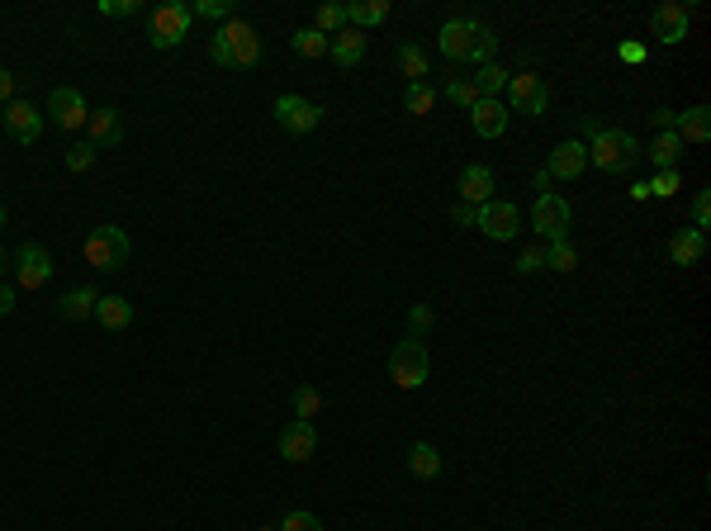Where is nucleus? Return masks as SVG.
<instances>
[{"instance_id":"f257e3e1","label":"nucleus","mask_w":711,"mask_h":531,"mask_svg":"<svg viewBox=\"0 0 711 531\" xmlns=\"http://www.w3.org/2000/svg\"><path fill=\"white\" fill-rule=\"evenodd\" d=\"M579 124H584V138H588V162L607 171V176H626V171H636L640 162V138L626 129H602L593 114H579Z\"/></svg>"},{"instance_id":"f03ea898","label":"nucleus","mask_w":711,"mask_h":531,"mask_svg":"<svg viewBox=\"0 0 711 531\" xmlns=\"http://www.w3.org/2000/svg\"><path fill=\"white\" fill-rule=\"evenodd\" d=\"M256 57H261V38H256V29L247 19H228V24H219L214 38H209V62H214V67L247 72V67H256Z\"/></svg>"},{"instance_id":"7ed1b4c3","label":"nucleus","mask_w":711,"mask_h":531,"mask_svg":"<svg viewBox=\"0 0 711 531\" xmlns=\"http://www.w3.org/2000/svg\"><path fill=\"white\" fill-rule=\"evenodd\" d=\"M81 257H86V266L100 275H114L124 271L128 257H133V242H128V233L119 228V223H100V228H91L86 233V242H81Z\"/></svg>"},{"instance_id":"20e7f679","label":"nucleus","mask_w":711,"mask_h":531,"mask_svg":"<svg viewBox=\"0 0 711 531\" xmlns=\"http://www.w3.org/2000/svg\"><path fill=\"white\" fill-rule=\"evenodd\" d=\"M190 24H195V10H190L185 0H162V5L147 15V43H152L157 53H171V48H181L185 38H190Z\"/></svg>"},{"instance_id":"39448f33","label":"nucleus","mask_w":711,"mask_h":531,"mask_svg":"<svg viewBox=\"0 0 711 531\" xmlns=\"http://www.w3.org/2000/svg\"><path fill=\"white\" fill-rule=\"evenodd\" d=\"M432 375V361H427V347L418 337H403L399 347L389 351V380L399 389H422Z\"/></svg>"},{"instance_id":"423d86ee","label":"nucleus","mask_w":711,"mask_h":531,"mask_svg":"<svg viewBox=\"0 0 711 531\" xmlns=\"http://www.w3.org/2000/svg\"><path fill=\"white\" fill-rule=\"evenodd\" d=\"M569 228H574V209H569L565 195H555V190L536 195V204H531V233H541L546 242H565Z\"/></svg>"},{"instance_id":"0eeeda50","label":"nucleus","mask_w":711,"mask_h":531,"mask_svg":"<svg viewBox=\"0 0 711 531\" xmlns=\"http://www.w3.org/2000/svg\"><path fill=\"white\" fill-rule=\"evenodd\" d=\"M474 228H479L484 238H493V242H512L517 233H522V209H517L512 200H489V204H479Z\"/></svg>"},{"instance_id":"6e6552de","label":"nucleus","mask_w":711,"mask_h":531,"mask_svg":"<svg viewBox=\"0 0 711 531\" xmlns=\"http://www.w3.org/2000/svg\"><path fill=\"white\" fill-rule=\"evenodd\" d=\"M271 114H275V124L285 133H294V138H304V133H313L323 124V105H313L304 95H280Z\"/></svg>"},{"instance_id":"1a4fd4ad","label":"nucleus","mask_w":711,"mask_h":531,"mask_svg":"<svg viewBox=\"0 0 711 531\" xmlns=\"http://www.w3.org/2000/svg\"><path fill=\"white\" fill-rule=\"evenodd\" d=\"M550 110V91H546V81L541 76H531V72H517L508 76V114H546Z\"/></svg>"},{"instance_id":"9d476101","label":"nucleus","mask_w":711,"mask_h":531,"mask_svg":"<svg viewBox=\"0 0 711 531\" xmlns=\"http://www.w3.org/2000/svg\"><path fill=\"white\" fill-rule=\"evenodd\" d=\"M15 285H24V290H38V285H48L53 280V257H48V247H38V242H24L15 252Z\"/></svg>"},{"instance_id":"9b49d317","label":"nucleus","mask_w":711,"mask_h":531,"mask_svg":"<svg viewBox=\"0 0 711 531\" xmlns=\"http://www.w3.org/2000/svg\"><path fill=\"white\" fill-rule=\"evenodd\" d=\"M48 114H53V124L62 133H76V129H86L91 105H86V95L76 91V86H57V91L48 95Z\"/></svg>"},{"instance_id":"f8f14e48","label":"nucleus","mask_w":711,"mask_h":531,"mask_svg":"<svg viewBox=\"0 0 711 531\" xmlns=\"http://www.w3.org/2000/svg\"><path fill=\"white\" fill-rule=\"evenodd\" d=\"M0 124L10 133V143L34 147L38 133H43V114H38V105H29V100H10V105L0 110Z\"/></svg>"},{"instance_id":"ddd939ff","label":"nucleus","mask_w":711,"mask_h":531,"mask_svg":"<svg viewBox=\"0 0 711 531\" xmlns=\"http://www.w3.org/2000/svg\"><path fill=\"white\" fill-rule=\"evenodd\" d=\"M479 19H470V15H460V19H446L437 29V48H441V57H451V62H465L470 57V48H474V38H479Z\"/></svg>"},{"instance_id":"4468645a","label":"nucleus","mask_w":711,"mask_h":531,"mask_svg":"<svg viewBox=\"0 0 711 531\" xmlns=\"http://www.w3.org/2000/svg\"><path fill=\"white\" fill-rule=\"evenodd\" d=\"M650 29H655L659 43L678 48V43L688 38V29H693V10L678 5V0H664V5H655V15H650Z\"/></svg>"},{"instance_id":"2eb2a0df","label":"nucleus","mask_w":711,"mask_h":531,"mask_svg":"<svg viewBox=\"0 0 711 531\" xmlns=\"http://www.w3.org/2000/svg\"><path fill=\"white\" fill-rule=\"evenodd\" d=\"M546 171L550 181H574V176H584L588 171V147L584 138H565V143H555V152L546 157Z\"/></svg>"},{"instance_id":"dca6fc26","label":"nucleus","mask_w":711,"mask_h":531,"mask_svg":"<svg viewBox=\"0 0 711 531\" xmlns=\"http://www.w3.org/2000/svg\"><path fill=\"white\" fill-rule=\"evenodd\" d=\"M493 190H498V176H493V166L470 162L465 171H460L456 195H460L465 204H489V200H493Z\"/></svg>"},{"instance_id":"f3484780","label":"nucleus","mask_w":711,"mask_h":531,"mask_svg":"<svg viewBox=\"0 0 711 531\" xmlns=\"http://www.w3.org/2000/svg\"><path fill=\"white\" fill-rule=\"evenodd\" d=\"M275 451H280L285 460H294V465H299V460H313V451H318V432H313V422H299V418H294L290 427L280 432Z\"/></svg>"},{"instance_id":"a211bd4d","label":"nucleus","mask_w":711,"mask_h":531,"mask_svg":"<svg viewBox=\"0 0 711 531\" xmlns=\"http://www.w3.org/2000/svg\"><path fill=\"white\" fill-rule=\"evenodd\" d=\"M86 138H91L100 152H105V147H119V143H124V114L114 110V105H105V110H91V119H86Z\"/></svg>"},{"instance_id":"6ab92c4d","label":"nucleus","mask_w":711,"mask_h":531,"mask_svg":"<svg viewBox=\"0 0 711 531\" xmlns=\"http://www.w3.org/2000/svg\"><path fill=\"white\" fill-rule=\"evenodd\" d=\"M470 119H474V133H479V138H503L512 124V114L503 100H479L470 110Z\"/></svg>"},{"instance_id":"aec40b11","label":"nucleus","mask_w":711,"mask_h":531,"mask_svg":"<svg viewBox=\"0 0 711 531\" xmlns=\"http://www.w3.org/2000/svg\"><path fill=\"white\" fill-rule=\"evenodd\" d=\"M702 257H707V233L678 228L674 238H669V261H674V266H697Z\"/></svg>"},{"instance_id":"412c9836","label":"nucleus","mask_w":711,"mask_h":531,"mask_svg":"<svg viewBox=\"0 0 711 531\" xmlns=\"http://www.w3.org/2000/svg\"><path fill=\"white\" fill-rule=\"evenodd\" d=\"M95 323L105 332H124L133 323V304H128L124 294H100L95 299Z\"/></svg>"},{"instance_id":"4be33fe9","label":"nucleus","mask_w":711,"mask_h":531,"mask_svg":"<svg viewBox=\"0 0 711 531\" xmlns=\"http://www.w3.org/2000/svg\"><path fill=\"white\" fill-rule=\"evenodd\" d=\"M328 57L337 62V67H361L365 62V34L361 29H342V34H332V48H328Z\"/></svg>"},{"instance_id":"5701e85b","label":"nucleus","mask_w":711,"mask_h":531,"mask_svg":"<svg viewBox=\"0 0 711 531\" xmlns=\"http://www.w3.org/2000/svg\"><path fill=\"white\" fill-rule=\"evenodd\" d=\"M640 157H650V166H659V171H674L678 157H683V138H678L674 129H669V133H655V143L640 147Z\"/></svg>"},{"instance_id":"b1692460","label":"nucleus","mask_w":711,"mask_h":531,"mask_svg":"<svg viewBox=\"0 0 711 531\" xmlns=\"http://www.w3.org/2000/svg\"><path fill=\"white\" fill-rule=\"evenodd\" d=\"M95 299H100V290H91V285H76V290H67L62 299H57V313H62L67 323L95 318Z\"/></svg>"},{"instance_id":"393cba45","label":"nucleus","mask_w":711,"mask_h":531,"mask_svg":"<svg viewBox=\"0 0 711 531\" xmlns=\"http://www.w3.org/2000/svg\"><path fill=\"white\" fill-rule=\"evenodd\" d=\"M408 475L413 479H437L441 475V451L432 441H413L408 446Z\"/></svg>"},{"instance_id":"a878e982","label":"nucleus","mask_w":711,"mask_h":531,"mask_svg":"<svg viewBox=\"0 0 711 531\" xmlns=\"http://www.w3.org/2000/svg\"><path fill=\"white\" fill-rule=\"evenodd\" d=\"M678 138H683V143H707L711 138V110L707 105H693V110H683L678 114Z\"/></svg>"},{"instance_id":"bb28decb","label":"nucleus","mask_w":711,"mask_h":531,"mask_svg":"<svg viewBox=\"0 0 711 531\" xmlns=\"http://www.w3.org/2000/svg\"><path fill=\"white\" fill-rule=\"evenodd\" d=\"M389 19V0H365V5H347V24L351 29H375V24H384Z\"/></svg>"},{"instance_id":"cd10ccee","label":"nucleus","mask_w":711,"mask_h":531,"mask_svg":"<svg viewBox=\"0 0 711 531\" xmlns=\"http://www.w3.org/2000/svg\"><path fill=\"white\" fill-rule=\"evenodd\" d=\"M290 48L299 57H304V62H313V57H328V48H332V38L328 34H318V29H294V38H290Z\"/></svg>"},{"instance_id":"c85d7f7f","label":"nucleus","mask_w":711,"mask_h":531,"mask_svg":"<svg viewBox=\"0 0 711 531\" xmlns=\"http://www.w3.org/2000/svg\"><path fill=\"white\" fill-rule=\"evenodd\" d=\"M394 62H399V72L408 81H427V53H422L418 43H399L394 48Z\"/></svg>"},{"instance_id":"c756f323","label":"nucleus","mask_w":711,"mask_h":531,"mask_svg":"<svg viewBox=\"0 0 711 531\" xmlns=\"http://www.w3.org/2000/svg\"><path fill=\"white\" fill-rule=\"evenodd\" d=\"M403 110L408 114H432L437 110V91H432V86H427V81H408V91H403Z\"/></svg>"},{"instance_id":"7c9ffc66","label":"nucleus","mask_w":711,"mask_h":531,"mask_svg":"<svg viewBox=\"0 0 711 531\" xmlns=\"http://www.w3.org/2000/svg\"><path fill=\"white\" fill-rule=\"evenodd\" d=\"M290 403H294V418H299V422H313L318 413H323V394H318L313 385H299L290 394Z\"/></svg>"},{"instance_id":"2f4dec72","label":"nucleus","mask_w":711,"mask_h":531,"mask_svg":"<svg viewBox=\"0 0 711 531\" xmlns=\"http://www.w3.org/2000/svg\"><path fill=\"white\" fill-rule=\"evenodd\" d=\"M313 29H318V34H342V29H347V5H318V10H313Z\"/></svg>"},{"instance_id":"473e14b6","label":"nucleus","mask_w":711,"mask_h":531,"mask_svg":"<svg viewBox=\"0 0 711 531\" xmlns=\"http://www.w3.org/2000/svg\"><path fill=\"white\" fill-rule=\"evenodd\" d=\"M579 266V252H574V242H550L546 247V271H560V275H569Z\"/></svg>"},{"instance_id":"72a5a7b5","label":"nucleus","mask_w":711,"mask_h":531,"mask_svg":"<svg viewBox=\"0 0 711 531\" xmlns=\"http://www.w3.org/2000/svg\"><path fill=\"white\" fill-rule=\"evenodd\" d=\"M446 100L460 105V110H474V105H479V91H474L470 76H451V81H446Z\"/></svg>"},{"instance_id":"f704fd0d","label":"nucleus","mask_w":711,"mask_h":531,"mask_svg":"<svg viewBox=\"0 0 711 531\" xmlns=\"http://www.w3.org/2000/svg\"><path fill=\"white\" fill-rule=\"evenodd\" d=\"M465 62H474V67H489V62H498V34L493 29H479V38H474V48Z\"/></svg>"},{"instance_id":"c9c22d12","label":"nucleus","mask_w":711,"mask_h":531,"mask_svg":"<svg viewBox=\"0 0 711 531\" xmlns=\"http://www.w3.org/2000/svg\"><path fill=\"white\" fill-rule=\"evenodd\" d=\"M678 190H683V176H678V166H674V171H659L655 181H645V195H655V200H674Z\"/></svg>"},{"instance_id":"e433bc0d","label":"nucleus","mask_w":711,"mask_h":531,"mask_svg":"<svg viewBox=\"0 0 711 531\" xmlns=\"http://www.w3.org/2000/svg\"><path fill=\"white\" fill-rule=\"evenodd\" d=\"M95 157H100V147H95L91 138H81V143H76L72 152L62 157V162H67V171H76V176H81V171H91V166H95Z\"/></svg>"},{"instance_id":"4c0bfd02","label":"nucleus","mask_w":711,"mask_h":531,"mask_svg":"<svg viewBox=\"0 0 711 531\" xmlns=\"http://www.w3.org/2000/svg\"><path fill=\"white\" fill-rule=\"evenodd\" d=\"M200 19H219V24H228V19H237V0H195L190 5Z\"/></svg>"},{"instance_id":"58836bf2","label":"nucleus","mask_w":711,"mask_h":531,"mask_svg":"<svg viewBox=\"0 0 711 531\" xmlns=\"http://www.w3.org/2000/svg\"><path fill=\"white\" fill-rule=\"evenodd\" d=\"M432 323H437V313H432V304H413V309H408V337H427V332H432Z\"/></svg>"},{"instance_id":"ea45409f","label":"nucleus","mask_w":711,"mask_h":531,"mask_svg":"<svg viewBox=\"0 0 711 531\" xmlns=\"http://www.w3.org/2000/svg\"><path fill=\"white\" fill-rule=\"evenodd\" d=\"M280 531H323V522L313 513H304V508H290V513L280 517Z\"/></svg>"},{"instance_id":"a19ab883","label":"nucleus","mask_w":711,"mask_h":531,"mask_svg":"<svg viewBox=\"0 0 711 531\" xmlns=\"http://www.w3.org/2000/svg\"><path fill=\"white\" fill-rule=\"evenodd\" d=\"M546 271V247H522L517 257V275H541Z\"/></svg>"},{"instance_id":"79ce46f5","label":"nucleus","mask_w":711,"mask_h":531,"mask_svg":"<svg viewBox=\"0 0 711 531\" xmlns=\"http://www.w3.org/2000/svg\"><path fill=\"white\" fill-rule=\"evenodd\" d=\"M693 228L697 233H707L711 228V190H697L693 195Z\"/></svg>"},{"instance_id":"37998d69","label":"nucleus","mask_w":711,"mask_h":531,"mask_svg":"<svg viewBox=\"0 0 711 531\" xmlns=\"http://www.w3.org/2000/svg\"><path fill=\"white\" fill-rule=\"evenodd\" d=\"M143 10L138 0H100V15H114V19H133Z\"/></svg>"},{"instance_id":"c03bdc74","label":"nucleus","mask_w":711,"mask_h":531,"mask_svg":"<svg viewBox=\"0 0 711 531\" xmlns=\"http://www.w3.org/2000/svg\"><path fill=\"white\" fill-rule=\"evenodd\" d=\"M451 219H456V228H474V219H479V204L456 200V204H451Z\"/></svg>"},{"instance_id":"a18cd8bd","label":"nucleus","mask_w":711,"mask_h":531,"mask_svg":"<svg viewBox=\"0 0 711 531\" xmlns=\"http://www.w3.org/2000/svg\"><path fill=\"white\" fill-rule=\"evenodd\" d=\"M650 124H655L659 133H669V129H678V114H674V110H664V105H659V110L650 114Z\"/></svg>"},{"instance_id":"49530a36","label":"nucleus","mask_w":711,"mask_h":531,"mask_svg":"<svg viewBox=\"0 0 711 531\" xmlns=\"http://www.w3.org/2000/svg\"><path fill=\"white\" fill-rule=\"evenodd\" d=\"M10 100H15V76H10L5 67H0V110H5Z\"/></svg>"},{"instance_id":"de8ad7c7","label":"nucleus","mask_w":711,"mask_h":531,"mask_svg":"<svg viewBox=\"0 0 711 531\" xmlns=\"http://www.w3.org/2000/svg\"><path fill=\"white\" fill-rule=\"evenodd\" d=\"M617 57H621V62H631V67H636V62H645V48H640V43H621V48H617Z\"/></svg>"},{"instance_id":"09e8293b","label":"nucleus","mask_w":711,"mask_h":531,"mask_svg":"<svg viewBox=\"0 0 711 531\" xmlns=\"http://www.w3.org/2000/svg\"><path fill=\"white\" fill-rule=\"evenodd\" d=\"M15 285H0V318H10V313H15Z\"/></svg>"},{"instance_id":"8fccbe9b","label":"nucleus","mask_w":711,"mask_h":531,"mask_svg":"<svg viewBox=\"0 0 711 531\" xmlns=\"http://www.w3.org/2000/svg\"><path fill=\"white\" fill-rule=\"evenodd\" d=\"M10 261H15V257H10V252H5V247H0V275L10 271Z\"/></svg>"},{"instance_id":"3c124183","label":"nucleus","mask_w":711,"mask_h":531,"mask_svg":"<svg viewBox=\"0 0 711 531\" xmlns=\"http://www.w3.org/2000/svg\"><path fill=\"white\" fill-rule=\"evenodd\" d=\"M5 219H10V214H5V204H0V228H5Z\"/></svg>"},{"instance_id":"603ef678","label":"nucleus","mask_w":711,"mask_h":531,"mask_svg":"<svg viewBox=\"0 0 711 531\" xmlns=\"http://www.w3.org/2000/svg\"><path fill=\"white\" fill-rule=\"evenodd\" d=\"M261 531H280V527H261Z\"/></svg>"}]
</instances>
